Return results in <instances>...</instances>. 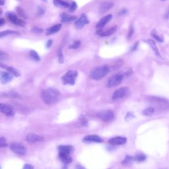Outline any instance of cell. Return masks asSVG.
I'll return each mask as SVG.
<instances>
[{
    "label": "cell",
    "instance_id": "1",
    "mask_svg": "<svg viewBox=\"0 0 169 169\" xmlns=\"http://www.w3.org/2000/svg\"><path fill=\"white\" fill-rule=\"evenodd\" d=\"M60 97V93L53 88H48L43 90L41 92V98L42 101L47 104H53L57 103Z\"/></svg>",
    "mask_w": 169,
    "mask_h": 169
},
{
    "label": "cell",
    "instance_id": "2",
    "mask_svg": "<svg viewBox=\"0 0 169 169\" xmlns=\"http://www.w3.org/2000/svg\"><path fill=\"white\" fill-rule=\"evenodd\" d=\"M147 101L149 104H151L155 109L164 111L169 108V103L166 99L164 98L150 96L147 97Z\"/></svg>",
    "mask_w": 169,
    "mask_h": 169
},
{
    "label": "cell",
    "instance_id": "3",
    "mask_svg": "<svg viewBox=\"0 0 169 169\" xmlns=\"http://www.w3.org/2000/svg\"><path fill=\"white\" fill-rule=\"evenodd\" d=\"M110 69L107 66H102L98 67L91 72L90 77L93 80H100L106 76L108 73Z\"/></svg>",
    "mask_w": 169,
    "mask_h": 169
},
{
    "label": "cell",
    "instance_id": "4",
    "mask_svg": "<svg viewBox=\"0 0 169 169\" xmlns=\"http://www.w3.org/2000/svg\"><path fill=\"white\" fill-rule=\"evenodd\" d=\"M78 76V72L76 70H69L61 77L62 83L64 85H73Z\"/></svg>",
    "mask_w": 169,
    "mask_h": 169
},
{
    "label": "cell",
    "instance_id": "5",
    "mask_svg": "<svg viewBox=\"0 0 169 169\" xmlns=\"http://www.w3.org/2000/svg\"><path fill=\"white\" fill-rule=\"evenodd\" d=\"M10 149L12 151L18 155H24L27 153V148L21 143L15 142L11 143Z\"/></svg>",
    "mask_w": 169,
    "mask_h": 169
},
{
    "label": "cell",
    "instance_id": "6",
    "mask_svg": "<svg viewBox=\"0 0 169 169\" xmlns=\"http://www.w3.org/2000/svg\"><path fill=\"white\" fill-rule=\"evenodd\" d=\"M0 112L7 116L12 117L15 114V110L9 104L0 103Z\"/></svg>",
    "mask_w": 169,
    "mask_h": 169
},
{
    "label": "cell",
    "instance_id": "7",
    "mask_svg": "<svg viewBox=\"0 0 169 169\" xmlns=\"http://www.w3.org/2000/svg\"><path fill=\"white\" fill-rule=\"evenodd\" d=\"M97 116L101 120L106 122H108L112 121L114 118V112L110 110H103V111L100 112Z\"/></svg>",
    "mask_w": 169,
    "mask_h": 169
},
{
    "label": "cell",
    "instance_id": "8",
    "mask_svg": "<svg viewBox=\"0 0 169 169\" xmlns=\"http://www.w3.org/2000/svg\"><path fill=\"white\" fill-rule=\"evenodd\" d=\"M129 92V89L126 87H123L121 88L117 89L112 95V100L113 101H118L126 97Z\"/></svg>",
    "mask_w": 169,
    "mask_h": 169
},
{
    "label": "cell",
    "instance_id": "9",
    "mask_svg": "<svg viewBox=\"0 0 169 169\" xmlns=\"http://www.w3.org/2000/svg\"><path fill=\"white\" fill-rule=\"evenodd\" d=\"M123 78H124V76L122 74L114 75V76H112L108 80V83H107V87H109V88H111V87L118 86V85H120L121 83V82L123 80Z\"/></svg>",
    "mask_w": 169,
    "mask_h": 169
},
{
    "label": "cell",
    "instance_id": "10",
    "mask_svg": "<svg viewBox=\"0 0 169 169\" xmlns=\"http://www.w3.org/2000/svg\"><path fill=\"white\" fill-rule=\"evenodd\" d=\"M7 17L9 18V20L12 23L16 24V25L22 27L25 26V24H26L25 22L23 21L22 19H21V18H18L17 17V16L15 14H14L13 13H11V12H8Z\"/></svg>",
    "mask_w": 169,
    "mask_h": 169
},
{
    "label": "cell",
    "instance_id": "11",
    "mask_svg": "<svg viewBox=\"0 0 169 169\" xmlns=\"http://www.w3.org/2000/svg\"><path fill=\"white\" fill-rule=\"evenodd\" d=\"M13 75L10 72L0 71V82L2 84H7L13 79Z\"/></svg>",
    "mask_w": 169,
    "mask_h": 169
},
{
    "label": "cell",
    "instance_id": "12",
    "mask_svg": "<svg viewBox=\"0 0 169 169\" xmlns=\"http://www.w3.org/2000/svg\"><path fill=\"white\" fill-rule=\"evenodd\" d=\"M112 18V15H108L104 17H103L101 20H100L96 25V28L98 30H101L106 24H107Z\"/></svg>",
    "mask_w": 169,
    "mask_h": 169
},
{
    "label": "cell",
    "instance_id": "13",
    "mask_svg": "<svg viewBox=\"0 0 169 169\" xmlns=\"http://www.w3.org/2000/svg\"><path fill=\"white\" fill-rule=\"evenodd\" d=\"M26 140L30 143H36L44 141V137L38 134H29L26 137Z\"/></svg>",
    "mask_w": 169,
    "mask_h": 169
},
{
    "label": "cell",
    "instance_id": "14",
    "mask_svg": "<svg viewBox=\"0 0 169 169\" xmlns=\"http://www.w3.org/2000/svg\"><path fill=\"white\" fill-rule=\"evenodd\" d=\"M89 23V21L88 18H87V16L85 15V14L83 13L75 24H76V26L77 29H82L85 24H88Z\"/></svg>",
    "mask_w": 169,
    "mask_h": 169
},
{
    "label": "cell",
    "instance_id": "15",
    "mask_svg": "<svg viewBox=\"0 0 169 169\" xmlns=\"http://www.w3.org/2000/svg\"><path fill=\"white\" fill-rule=\"evenodd\" d=\"M127 139L126 137H115L113 138L110 139L108 142L109 143L112 144V145H124L126 143Z\"/></svg>",
    "mask_w": 169,
    "mask_h": 169
},
{
    "label": "cell",
    "instance_id": "16",
    "mask_svg": "<svg viewBox=\"0 0 169 169\" xmlns=\"http://www.w3.org/2000/svg\"><path fill=\"white\" fill-rule=\"evenodd\" d=\"M117 30V27L114 26L113 27H112L108 30H106L105 31H101V30H97V34H98L101 36H109L112 35V34H114Z\"/></svg>",
    "mask_w": 169,
    "mask_h": 169
},
{
    "label": "cell",
    "instance_id": "17",
    "mask_svg": "<svg viewBox=\"0 0 169 169\" xmlns=\"http://www.w3.org/2000/svg\"><path fill=\"white\" fill-rule=\"evenodd\" d=\"M84 142H95L101 143L103 141L102 139L97 135H89L85 136L83 138Z\"/></svg>",
    "mask_w": 169,
    "mask_h": 169
},
{
    "label": "cell",
    "instance_id": "18",
    "mask_svg": "<svg viewBox=\"0 0 169 169\" xmlns=\"http://www.w3.org/2000/svg\"><path fill=\"white\" fill-rule=\"evenodd\" d=\"M114 6V3L113 2H106L103 3L101 6H100L99 8V11L101 12V13H105L107 11H108L109 9H110L112 7Z\"/></svg>",
    "mask_w": 169,
    "mask_h": 169
},
{
    "label": "cell",
    "instance_id": "19",
    "mask_svg": "<svg viewBox=\"0 0 169 169\" xmlns=\"http://www.w3.org/2000/svg\"><path fill=\"white\" fill-rule=\"evenodd\" d=\"M61 24H55V25L50 27L48 29H46V34L47 36H50V35H52V34H54L56 33H58V31L61 29Z\"/></svg>",
    "mask_w": 169,
    "mask_h": 169
},
{
    "label": "cell",
    "instance_id": "20",
    "mask_svg": "<svg viewBox=\"0 0 169 169\" xmlns=\"http://www.w3.org/2000/svg\"><path fill=\"white\" fill-rule=\"evenodd\" d=\"M0 67L2 68H3V69H5L6 70H8L9 72H10L11 73H12L13 75V76H16V77H18L20 76V73L19 72H18L15 68L13 67H10V66H5L2 63H0Z\"/></svg>",
    "mask_w": 169,
    "mask_h": 169
},
{
    "label": "cell",
    "instance_id": "21",
    "mask_svg": "<svg viewBox=\"0 0 169 169\" xmlns=\"http://www.w3.org/2000/svg\"><path fill=\"white\" fill-rule=\"evenodd\" d=\"M59 156H60V159L61 160V161L64 162L65 164H69V163H70L71 162H72V158L70 156V154L60 153Z\"/></svg>",
    "mask_w": 169,
    "mask_h": 169
},
{
    "label": "cell",
    "instance_id": "22",
    "mask_svg": "<svg viewBox=\"0 0 169 169\" xmlns=\"http://www.w3.org/2000/svg\"><path fill=\"white\" fill-rule=\"evenodd\" d=\"M73 147L71 145H60L58 147V151L60 153L70 154L73 151Z\"/></svg>",
    "mask_w": 169,
    "mask_h": 169
},
{
    "label": "cell",
    "instance_id": "23",
    "mask_svg": "<svg viewBox=\"0 0 169 169\" xmlns=\"http://www.w3.org/2000/svg\"><path fill=\"white\" fill-rule=\"evenodd\" d=\"M61 21L66 23V22H70L72 21H75L77 19V17L76 16H71V15H69L68 14L66 13H63L61 15Z\"/></svg>",
    "mask_w": 169,
    "mask_h": 169
},
{
    "label": "cell",
    "instance_id": "24",
    "mask_svg": "<svg viewBox=\"0 0 169 169\" xmlns=\"http://www.w3.org/2000/svg\"><path fill=\"white\" fill-rule=\"evenodd\" d=\"M54 4L55 6L60 8H67L70 7V4L63 0H54Z\"/></svg>",
    "mask_w": 169,
    "mask_h": 169
},
{
    "label": "cell",
    "instance_id": "25",
    "mask_svg": "<svg viewBox=\"0 0 169 169\" xmlns=\"http://www.w3.org/2000/svg\"><path fill=\"white\" fill-rule=\"evenodd\" d=\"M147 42V43L149 45V46H151V49L153 50V51L154 52V53L155 54V55L156 56H158V57H161V55H160L159 51V50H158V48H157V46H156L155 41L153 40L149 39Z\"/></svg>",
    "mask_w": 169,
    "mask_h": 169
},
{
    "label": "cell",
    "instance_id": "26",
    "mask_svg": "<svg viewBox=\"0 0 169 169\" xmlns=\"http://www.w3.org/2000/svg\"><path fill=\"white\" fill-rule=\"evenodd\" d=\"M155 108L153 107V106H150V107L145 108L143 111V114L147 116H151L155 113Z\"/></svg>",
    "mask_w": 169,
    "mask_h": 169
},
{
    "label": "cell",
    "instance_id": "27",
    "mask_svg": "<svg viewBox=\"0 0 169 169\" xmlns=\"http://www.w3.org/2000/svg\"><path fill=\"white\" fill-rule=\"evenodd\" d=\"M11 34H18V33L17 32V31L10 30L2 31V32H0V39L3 38V37H5L6 36L11 35Z\"/></svg>",
    "mask_w": 169,
    "mask_h": 169
},
{
    "label": "cell",
    "instance_id": "28",
    "mask_svg": "<svg viewBox=\"0 0 169 169\" xmlns=\"http://www.w3.org/2000/svg\"><path fill=\"white\" fill-rule=\"evenodd\" d=\"M29 55H30V57L32 58V60H34L36 61H40V56L38 54V53H37L36 51L30 50V53H29Z\"/></svg>",
    "mask_w": 169,
    "mask_h": 169
},
{
    "label": "cell",
    "instance_id": "29",
    "mask_svg": "<svg viewBox=\"0 0 169 169\" xmlns=\"http://www.w3.org/2000/svg\"><path fill=\"white\" fill-rule=\"evenodd\" d=\"M9 60V55L5 52L0 50V61H7Z\"/></svg>",
    "mask_w": 169,
    "mask_h": 169
},
{
    "label": "cell",
    "instance_id": "30",
    "mask_svg": "<svg viewBox=\"0 0 169 169\" xmlns=\"http://www.w3.org/2000/svg\"><path fill=\"white\" fill-rule=\"evenodd\" d=\"M145 159H146V156L144 155H137L134 158V160L137 162H143Z\"/></svg>",
    "mask_w": 169,
    "mask_h": 169
},
{
    "label": "cell",
    "instance_id": "31",
    "mask_svg": "<svg viewBox=\"0 0 169 169\" xmlns=\"http://www.w3.org/2000/svg\"><path fill=\"white\" fill-rule=\"evenodd\" d=\"M151 36H153L154 38H155L156 40H157L158 42H163V40H164L163 39H162L161 36H160L159 35H158L156 33V32H155V30H153L152 32H151Z\"/></svg>",
    "mask_w": 169,
    "mask_h": 169
},
{
    "label": "cell",
    "instance_id": "32",
    "mask_svg": "<svg viewBox=\"0 0 169 169\" xmlns=\"http://www.w3.org/2000/svg\"><path fill=\"white\" fill-rule=\"evenodd\" d=\"M58 58L59 63L60 64H63L64 61V57L63 54H62L61 49L59 50V52H58Z\"/></svg>",
    "mask_w": 169,
    "mask_h": 169
},
{
    "label": "cell",
    "instance_id": "33",
    "mask_svg": "<svg viewBox=\"0 0 169 169\" xmlns=\"http://www.w3.org/2000/svg\"><path fill=\"white\" fill-rule=\"evenodd\" d=\"M134 159L133 157H131V156L129 155H127L126 156V158H125V159L124 160V161L122 162V164L123 165H128L129 163H130V162L132 161Z\"/></svg>",
    "mask_w": 169,
    "mask_h": 169
},
{
    "label": "cell",
    "instance_id": "34",
    "mask_svg": "<svg viewBox=\"0 0 169 169\" xmlns=\"http://www.w3.org/2000/svg\"><path fill=\"white\" fill-rule=\"evenodd\" d=\"M80 45H81L80 40H76L73 43V45H71L70 46V49H77L79 48Z\"/></svg>",
    "mask_w": 169,
    "mask_h": 169
},
{
    "label": "cell",
    "instance_id": "35",
    "mask_svg": "<svg viewBox=\"0 0 169 169\" xmlns=\"http://www.w3.org/2000/svg\"><path fill=\"white\" fill-rule=\"evenodd\" d=\"M45 13V9L43 7H41V6H39L38 9H37V14L38 15H43Z\"/></svg>",
    "mask_w": 169,
    "mask_h": 169
},
{
    "label": "cell",
    "instance_id": "36",
    "mask_svg": "<svg viewBox=\"0 0 169 169\" xmlns=\"http://www.w3.org/2000/svg\"><path fill=\"white\" fill-rule=\"evenodd\" d=\"M17 11L18 14L21 17H24V18H27V17H26L27 15H26L25 13H24V11L21 8H17Z\"/></svg>",
    "mask_w": 169,
    "mask_h": 169
},
{
    "label": "cell",
    "instance_id": "37",
    "mask_svg": "<svg viewBox=\"0 0 169 169\" xmlns=\"http://www.w3.org/2000/svg\"><path fill=\"white\" fill-rule=\"evenodd\" d=\"M77 8V4L76 3V2H73L71 5H70V11L71 12H74Z\"/></svg>",
    "mask_w": 169,
    "mask_h": 169
},
{
    "label": "cell",
    "instance_id": "38",
    "mask_svg": "<svg viewBox=\"0 0 169 169\" xmlns=\"http://www.w3.org/2000/svg\"><path fill=\"white\" fill-rule=\"evenodd\" d=\"M6 146H7V142H6L5 139L1 137L0 138V147H5Z\"/></svg>",
    "mask_w": 169,
    "mask_h": 169
},
{
    "label": "cell",
    "instance_id": "39",
    "mask_svg": "<svg viewBox=\"0 0 169 169\" xmlns=\"http://www.w3.org/2000/svg\"><path fill=\"white\" fill-rule=\"evenodd\" d=\"M32 32L35 33H41L43 32V29H40L39 27H34L32 29Z\"/></svg>",
    "mask_w": 169,
    "mask_h": 169
},
{
    "label": "cell",
    "instance_id": "40",
    "mask_svg": "<svg viewBox=\"0 0 169 169\" xmlns=\"http://www.w3.org/2000/svg\"><path fill=\"white\" fill-rule=\"evenodd\" d=\"M133 34H134V28H133V27H131L130 29H129V30L128 35V39H130L131 37L132 36Z\"/></svg>",
    "mask_w": 169,
    "mask_h": 169
},
{
    "label": "cell",
    "instance_id": "41",
    "mask_svg": "<svg viewBox=\"0 0 169 169\" xmlns=\"http://www.w3.org/2000/svg\"><path fill=\"white\" fill-rule=\"evenodd\" d=\"M23 169H34V167L33 165L29 164H25L24 165Z\"/></svg>",
    "mask_w": 169,
    "mask_h": 169
},
{
    "label": "cell",
    "instance_id": "42",
    "mask_svg": "<svg viewBox=\"0 0 169 169\" xmlns=\"http://www.w3.org/2000/svg\"><path fill=\"white\" fill-rule=\"evenodd\" d=\"M52 42H53L52 40H49L46 42V47H47L48 48H50V47H51V46H52Z\"/></svg>",
    "mask_w": 169,
    "mask_h": 169
},
{
    "label": "cell",
    "instance_id": "43",
    "mask_svg": "<svg viewBox=\"0 0 169 169\" xmlns=\"http://www.w3.org/2000/svg\"><path fill=\"white\" fill-rule=\"evenodd\" d=\"M127 13V10L126 9H122L120 11V13H119V15H126Z\"/></svg>",
    "mask_w": 169,
    "mask_h": 169
},
{
    "label": "cell",
    "instance_id": "44",
    "mask_svg": "<svg viewBox=\"0 0 169 169\" xmlns=\"http://www.w3.org/2000/svg\"><path fill=\"white\" fill-rule=\"evenodd\" d=\"M138 45H139V42H135L134 46H133V48H132V50L133 51H135L137 49V47H138Z\"/></svg>",
    "mask_w": 169,
    "mask_h": 169
},
{
    "label": "cell",
    "instance_id": "45",
    "mask_svg": "<svg viewBox=\"0 0 169 169\" xmlns=\"http://www.w3.org/2000/svg\"><path fill=\"white\" fill-rule=\"evenodd\" d=\"M165 18L166 19H169V9L166 11V13L165 14Z\"/></svg>",
    "mask_w": 169,
    "mask_h": 169
},
{
    "label": "cell",
    "instance_id": "46",
    "mask_svg": "<svg viewBox=\"0 0 169 169\" xmlns=\"http://www.w3.org/2000/svg\"><path fill=\"white\" fill-rule=\"evenodd\" d=\"M4 23H5V20L3 19V18H1V19H0V26L3 25Z\"/></svg>",
    "mask_w": 169,
    "mask_h": 169
},
{
    "label": "cell",
    "instance_id": "47",
    "mask_svg": "<svg viewBox=\"0 0 169 169\" xmlns=\"http://www.w3.org/2000/svg\"><path fill=\"white\" fill-rule=\"evenodd\" d=\"M76 169H85V168L81 165H77V166H76Z\"/></svg>",
    "mask_w": 169,
    "mask_h": 169
},
{
    "label": "cell",
    "instance_id": "48",
    "mask_svg": "<svg viewBox=\"0 0 169 169\" xmlns=\"http://www.w3.org/2000/svg\"><path fill=\"white\" fill-rule=\"evenodd\" d=\"M5 4V0H0V5H3Z\"/></svg>",
    "mask_w": 169,
    "mask_h": 169
},
{
    "label": "cell",
    "instance_id": "49",
    "mask_svg": "<svg viewBox=\"0 0 169 169\" xmlns=\"http://www.w3.org/2000/svg\"><path fill=\"white\" fill-rule=\"evenodd\" d=\"M2 11L1 9H0V16L2 15Z\"/></svg>",
    "mask_w": 169,
    "mask_h": 169
},
{
    "label": "cell",
    "instance_id": "50",
    "mask_svg": "<svg viewBox=\"0 0 169 169\" xmlns=\"http://www.w3.org/2000/svg\"><path fill=\"white\" fill-rule=\"evenodd\" d=\"M159 169H168V168H161Z\"/></svg>",
    "mask_w": 169,
    "mask_h": 169
},
{
    "label": "cell",
    "instance_id": "51",
    "mask_svg": "<svg viewBox=\"0 0 169 169\" xmlns=\"http://www.w3.org/2000/svg\"><path fill=\"white\" fill-rule=\"evenodd\" d=\"M43 2H47V0H42Z\"/></svg>",
    "mask_w": 169,
    "mask_h": 169
},
{
    "label": "cell",
    "instance_id": "52",
    "mask_svg": "<svg viewBox=\"0 0 169 169\" xmlns=\"http://www.w3.org/2000/svg\"><path fill=\"white\" fill-rule=\"evenodd\" d=\"M161 1H165V0H161Z\"/></svg>",
    "mask_w": 169,
    "mask_h": 169
}]
</instances>
